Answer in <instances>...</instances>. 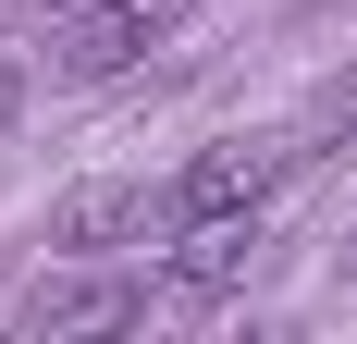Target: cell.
<instances>
[{
	"label": "cell",
	"instance_id": "obj_1",
	"mask_svg": "<svg viewBox=\"0 0 357 344\" xmlns=\"http://www.w3.org/2000/svg\"><path fill=\"white\" fill-rule=\"evenodd\" d=\"M173 185H86V197H62V221H50V246L62 258H123V246H173Z\"/></svg>",
	"mask_w": 357,
	"mask_h": 344
},
{
	"label": "cell",
	"instance_id": "obj_2",
	"mask_svg": "<svg viewBox=\"0 0 357 344\" xmlns=\"http://www.w3.org/2000/svg\"><path fill=\"white\" fill-rule=\"evenodd\" d=\"M284 160L296 148H259V136H222V148H197V160L173 172V221L197 234V221H247L271 185H284Z\"/></svg>",
	"mask_w": 357,
	"mask_h": 344
},
{
	"label": "cell",
	"instance_id": "obj_3",
	"mask_svg": "<svg viewBox=\"0 0 357 344\" xmlns=\"http://www.w3.org/2000/svg\"><path fill=\"white\" fill-rule=\"evenodd\" d=\"M173 13H185V0H99V13H74L62 74H123L136 49H160V37H173Z\"/></svg>",
	"mask_w": 357,
	"mask_h": 344
}]
</instances>
